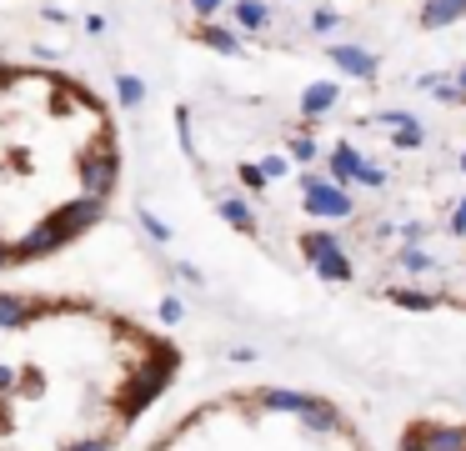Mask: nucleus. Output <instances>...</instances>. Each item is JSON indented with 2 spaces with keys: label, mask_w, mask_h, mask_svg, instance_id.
I'll use <instances>...</instances> for the list:
<instances>
[{
  "label": "nucleus",
  "mask_w": 466,
  "mask_h": 451,
  "mask_svg": "<svg viewBox=\"0 0 466 451\" xmlns=\"http://www.w3.org/2000/svg\"><path fill=\"white\" fill-rule=\"evenodd\" d=\"M391 451H466V411H416L401 421Z\"/></svg>",
  "instance_id": "nucleus-4"
},
{
  "label": "nucleus",
  "mask_w": 466,
  "mask_h": 451,
  "mask_svg": "<svg viewBox=\"0 0 466 451\" xmlns=\"http://www.w3.org/2000/svg\"><path fill=\"white\" fill-rule=\"evenodd\" d=\"M186 351L136 311L71 291H0V451H121Z\"/></svg>",
  "instance_id": "nucleus-1"
},
{
  "label": "nucleus",
  "mask_w": 466,
  "mask_h": 451,
  "mask_svg": "<svg viewBox=\"0 0 466 451\" xmlns=\"http://www.w3.org/2000/svg\"><path fill=\"white\" fill-rule=\"evenodd\" d=\"M116 110L86 76L0 60V271L61 256L121 190Z\"/></svg>",
  "instance_id": "nucleus-2"
},
{
  "label": "nucleus",
  "mask_w": 466,
  "mask_h": 451,
  "mask_svg": "<svg viewBox=\"0 0 466 451\" xmlns=\"http://www.w3.org/2000/svg\"><path fill=\"white\" fill-rule=\"evenodd\" d=\"M136 451H381L346 401L286 381H236L176 411Z\"/></svg>",
  "instance_id": "nucleus-3"
}]
</instances>
